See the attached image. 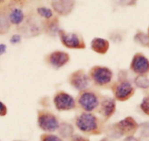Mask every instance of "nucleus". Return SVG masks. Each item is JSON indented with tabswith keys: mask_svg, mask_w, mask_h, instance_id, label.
<instances>
[{
	"mask_svg": "<svg viewBox=\"0 0 149 141\" xmlns=\"http://www.w3.org/2000/svg\"><path fill=\"white\" fill-rule=\"evenodd\" d=\"M103 97L97 91L90 88L80 92L76 99L77 107L83 112L93 113L97 111Z\"/></svg>",
	"mask_w": 149,
	"mask_h": 141,
	"instance_id": "nucleus-1",
	"label": "nucleus"
},
{
	"mask_svg": "<svg viewBox=\"0 0 149 141\" xmlns=\"http://www.w3.org/2000/svg\"><path fill=\"white\" fill-rule=\"evenodd\" d=\"M87 74L90 82L97 87L105 88L111 86L113 83V71L106 66H93L90 69Z\"/></svg>",
	"mask_w": 149,
	"mask_h": 141,
	"instance_id": "nucleus-2",
	"label": "nucleus"
},
{
	"mask_svg": "<svg viewBox=\"0 0 149 141\" xmlns=\"http://www.w3.org/2000/svg\"><path fill=\"white\" fill-rule=\"evenodd\" d=\"M76 127L81 132L87 134L98 133L100 121L93 113L81 112L75 118Z\"/></svg>",
	"mask_w": 149,
	"mask_h": 141,
	"instance_id": "nucleus-3",
	"label": "nucleus"
},
{
	"mask_svg": "<svg viewBox=\"0 0 149 141\" xmlns=\"http://www.w3.org/2000/svg\"><path fill=\"white\" fill-rule=\"evenodd\" d=\"M111 89L115 100L119 102H126L129 100L135 94V92L133 85L127 79L118 80L112 83Z\"/></svg>",
	"mask_w": 149,
	"mask_h": 141,
	"instance_id": "nucleus-4",
	"label": "nucleus"
},
{
	"mask_svg": "<svg viewBox=\"0 0 149 141\" xmlns=\"http://www.w3.org/2000/svg\"><path fill=\"white\" fill-rule=\"evenodd\" d=\"M138 129V124L131 116H127L120 120L113 125L111 129L110 135L119 138L123 135H132Z\"/></svg>",
	"mask_w": 149,
	"mask_h": 141,
	"instance_id": "nucleus-5",
	"label": "nucleus"
},
{
	"mask_svg": "<svg viewBox=\"0 0 149 141\" xmlns=\"http://www.w3.org/2000/svg\"><path fill=\"white\" fill-rule=\"evenodd\" d=\"M61 44L65 48L72 50H83L86 48V43L82 37L76 32H67L60 29L58 33Z\"/></svg>",
	"mask_w": 149,
	"mask_h": 141,
	"instance_id": "nucleus-6",
	"label": "nucleus"
},
{
	"mask_svg": "<svg viewBox=\"0 0 149 141\" xmlns=\"http://www.w3.org/2000/svg\"><path fill=\"white\" fill-rule=\"evenodd\" d=\"M37 124L39 128L43 131L53 133L58 130L60 122L53 113L44 109L37 111Z\"/></svg>",
	"mask_w": 149,
	"mask_h": 141,
	"instance_id": "nucleus-7",
	"label": "nucleus"
},
{
	"mask_svg": "<svg viewBox=\"0 0 149 141\" xmlns=\"http://www.w3.org/2000/svg\"><path fill=\"white\" fill-rule=\"evenodd\" d=\"M53 105L58 111H70L77 108L76 99L64 91H58L52 99Z\"/></svg>",
	"mask_w": 149,
	"mask_h": 141,
	"instance_id": "nucleus-8",
	"label": "nucleus"
},
{
	"mask_svg": "<svg viewBox=\"0 0 149 141\" xmlns=\"http://www.w3.org/2000/svg\"><path fill=\"white\" fill-rule=\"evenodd\" d=\"M68 82L70 86L79 92L89 89L91 83L88 74L83 69H79L71 73L68 78Z\"/></svg>",
	"mask_w": 149,
	"mask_h": 141,
	"instance_id": "nucleus-9",
	"label": "nucleus"
},
{
	"mask_svg": "<svg viewBox=\"0 0 149 141\" xmlns=\"http://www.w3.org/2000/svg\"><path fill=\"white\" fill-rule=\"evenodd\" d=\"M71 57L68 53L63 51H54L45 57V61L49 66L55 70H59L66 65Z\"/></svg>",
	"mask_w": 149,
	"mask_h": 141,
	"instance_id": "nucleus-10",
	"label": "nucleus"
},
{
	"mask_svg": "<svg viewBox=\"0 0 149 141\" xmlns=\"http://www.w3.org/2000/svg\"><path fill=\"white\" fill-rule=\"evenodd\" d=\"M130 69L138 75H146L149 73L148 59L141 53H137L132 57Z\"/></svg>",
	"mask_w": 149,
	"mask_h": 141,
	"instance_id": "nucleus-11",
	"label": "nucleus"
},
{
	"mask_svg": "<svg viewBox=\"0 0 149 141\" xmlns=\"http://www.w3.org/2000/svg\"><path fill=\"white\" fill-rule=\"evenodd\" d=\"M116 101L113 97H106L102 98L97 111L99 115L103 117L104 121H108L116 113Z\"/></svg>",
	"mask_w": 149,
	"mask_h": 141,
	"instance_id": "nucleus-12",
	"label": "nucleus"
},
{
	"mask_svg": "<svg viewBox=\"0 0 149 141\" xmlns=\"http://www.w3.org/2000/svg\"><path fill=\"white\" fill-rule=\"evenodd\" d=\"M52 7L58 14L68 16L74 10V0H52Z\"/></svg>",
	"mask_w": 149,
	"mask_h": 141,
	"instance_id": "nucleus-13",
	"label": "nucleus"
},
{
	"mask_svg": "<svg viewBox=\"0 0 149 141\" xmlns=\"http://www.w3.org/2000/svg\"><path fill=\"white\" fill-rule=\"evenodd\" d=\"M90 48L96 54L104 55L110 48V42L104 38L95 37L90 42Z\"/></svg>",
	"mask_w": 149,
	"mask_h": 141,
	"instance_id": "nucleus-14",
	"label": "nucleus"
},
{
	"mask_svg": "<svg viewBox=\"0 0 149 141\" xmlns=\"http://www.w3.org/2000/svg\"><path fill=\"white\" fill-rule=\"evenodd\" d=\"M45 32L51 37H55L58 35V32L61 29L59 27V23L56 19H49L45 24Z\"/></svg>",
	"mask_w": 149,
	"mask_h": 141,
	"instance_id": "nucleus-15",
	"label": "nucleus"
},
{
	"mask_svg": "<svg viewBox=\"0 0 149 141\" xmlns=\"http://www.w3.org/2000/svg\"><path fill=\"white\" fill-rule=\"evenodd\" d=\"M24 20V13L21 9L15 8L13 9L9 15V21L14 25H20Z\"/></svg>",
	"mask_w": 149,
	"mask_h": 141,
	"instance_id": "nucleus-16",
	"label": "nucleus"
},
{
	"mask_svg": "<svg viewBox=\"0 0 149 141\" xmlns=\"http://www.w3.org/2000/svg\"><path fill=\"white\" fill-rule=\"evenodd\" d=\"M58 131L61 137L68 138L74 135V129L71 124H68L67 122H63L59 124Z\"/></svg>",
	"mask_w": 149,
	"mask_h": 141,
	"instance_id": "nucleus-17",
	"label": "nucleus"
},
{
	"mask_svg": "<svg viewBox=\"0 0 149 141\" xmlns=\"http://www.w3.org/2000/svg\"><path fill=\"white\" fill-rule=\"evenodd\" d=\"M134 41L142 46H148L149 35L143 32H138L134 36Z\"/></svg>",
	"mask_w": 149,
	"mask_h": 141,
	"instance_id": "nucleus-18",
	"label": "nucleus"
},
{
	"mask_svg": "<svg viewBox=\"0 0 149 141\" xmlns=\"http://www.w3.org/2000/svg\"><path fill=\"white\" fill-rule=\"evenodd\" d=\"M135 85L141 89H149V78L146 75H137L134 80Z\"/></svg>",
	"mask_w": 149,
	"mask_h": 141,
	"instance_id": "nucleus-19",
	"label": "nucleus"
},
{
	"mask_svg": "<svg viewBox=\"0 0 149 141\" xmlns=\"http://www.w3.org/2000/svg\"><path fill=\"white\" fill-rule=\"evenodd\" d=\"M37 13L41 16V17L44 18L49 20L51 19L53 16V13H52V10L48 7H39L37 8Z\"/></svg>",
	"mask_w": 149,
	"mask_h": 141,
	"instance_id": "nucleus-20",
	"label": "nucleus"
},
{
	"mask_svg": "<svg viewBox=\"0 0 149 141\" xmlns=\"http://www.w3.org/2000/svg\"><path fill=\"white\" fill-rule=\"evenodd\" d=\"M140 135L143 137H149V121H145L138 125Z\"/></svg>",
	"mask_w": 149,
	"mask_h": 141,
	"instance_id": "nucleus-21",
	"label": "nucleus"
},
{
	"mask_svg": "<svg viewBox=\"0 0 149 141\" xmlns=\"http://www.w3.org/2000/svg\"><path fill=\"white\" fill-rule=\"evenodd\" d=\"M140 108L146 115L149 116V96H146L143 99L140 104Z\"/></svg>",
	"mask_w": 149,
	"mask_h": 141,
	"instance_id": "nucleus-22",
	"label": "nucleus"
},
{
	"mask_svg": "<svg viewBox=\"0 0 149 141\" xmlns=\"http://www.w3.org/2000/svg\"><path fill=\"white\" fill-rule=\"evenodd\" d=\"M41 141H63L58 136L52 134H44L41 135Z\"/></svg>",
	"mask_w": 149,
	"mask_h": 141,
	"instance_id": "nucleus-23",
	"label": "nucleus"
},
{
	"mask_svg": "<svg viewBox=\"0 0 149 141\" xmlns=\"http://www.w3.org/2000/svg\"><path fill=\"white\" fill-rule=\"evenodd\" d=\"M21 42V36L20 35H13L10 39V42L12 45H17Z\"/></svg>",
	"mask_w": 149,
	"mask_h": 141,
	"instance_id": "nucleus-24",
	"label": "nucleus"
},
{
	"mask_svg": "<svg viewBox=\"0 0 149 141\" xmlns=\"http://www.w3.org/2000/svg\"><path fill=\"white\" fill-rule=\"evenodd\" d=\"M70 138H71V141H90L87 137L80 135H73Z\"/></svg>",
	"mask_w": 149,
	"mask_h": 141,
	"instance_id": "nucleus-25",
	"label": "nucleus"
},
{
	"mask_svg": "<svg viewBox=\"0 0 149 141\" xmlns=\"http://www.w3.org/2000/svg\"><path fill=\"white\" fill-rule=\"evenodd\" d=\"M7 114V108L5 104L0 101V116H4Z\"/></svg>",
	"mask_w": 149,
	"mask_h": 141,
	"instance_id": "nucleus-26",
	"label": "nucleus"
},
{
	"mask_svg": "<svg viewBox=\"0 0 149 141\" xmlns=\"http://www.w3.org/2000/svg\"><path fill=\"white\" fill-rule=\"evenodd\" d=\"M7 50V45L5 44H0V56L3 55L6 52Z\"/></svg>",
	"mask_w": 149,
	"mask_h": 141,
	"instance_id": "nucleus-27",
	"label": "nucleus"
},
{
	"mask_svg": "<svg viewBox=\"0 0 149 141\" xmlns=\"http://www.w3.org/2000/svg\"><path fill=\"white\" fill-rule=\"evenodd\" d=\"M124 141H138V140L136 138V137H134V136L128 135L125 137Z\"/></svg>",
	"mask_w": 149,
	"mask_h": 141,
	"instance_id": "nucleus-28",
	"label": "nucleus"
},
{
	"mask_svg": "<svg viewBox=\"0 0 149 141\" xmlns=\"http://www.w3.org/2000/svg\"><path fill=\"white\" fill-rule=\"evenodd\" d=\"M132 1H133V0H117L116 1H118L119 4H132Z\"/></svg>",
	"mask_w": 149,
	"mask_h": 141,
	"instance_id": "nucleus-29",
	"label": "nucleus"
},
{
	"mask_svg": "<svg viewBox=\"0 0 149 141\" xmlns=\"http://www.w3.org/2000/svg\"><path fill=\"white\" fill-rule=\"evenodd\" d=\"M100 141H112V140H111L110 138H109V137H104V138L101 139Z\"/></svg>",
	"mask_w": 149,
	"mask_h": 141,
	"instance_id": "nucleus-30",
	"label": "nucleus"
},
{
	"mask_svg": "<svg viewBox=\"0 0 149 141\" xmlns=\"http://www.w3.org/2000/svg\"><path fill=\"white\" fill-rule=\"evenodd\" d=\"M4 0H0V3H1V2H3V1H4Z\"/></svg>",
	"mask_w": 149,
	"mask_h": 141,
	"instance_id": "nucleus-31",
	"label": "nucleus"
},
{
	"mask_svg": "<svg viewBox=\"0 0 149 141\" xmlns=\"http://www.w3.org/2000/svg\"></svg>",
	"mask_w": 149,
	"mask_h": 141,
	"instance_id": "nucleus-32",
	"label": "nucleus"
}]
</instances>
